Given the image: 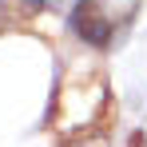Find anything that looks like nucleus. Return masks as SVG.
<instances>
[{"mask_svg": "<svg viewBox=\"0 0 147 147\" xmlns=\"http://www.w3.org/2000/svg\"><path fill=\"white\" fill-rule=\"evenodd\" d=\"M119 16L111 8H103V0H80L72 8V32L80 40H88L92 48H107L111 36H115Z\"/></svg>", "mask_w": 147, "mask_h": 147, "instance_id": "obj_1", "label": "nucleus"}]
</instances>
